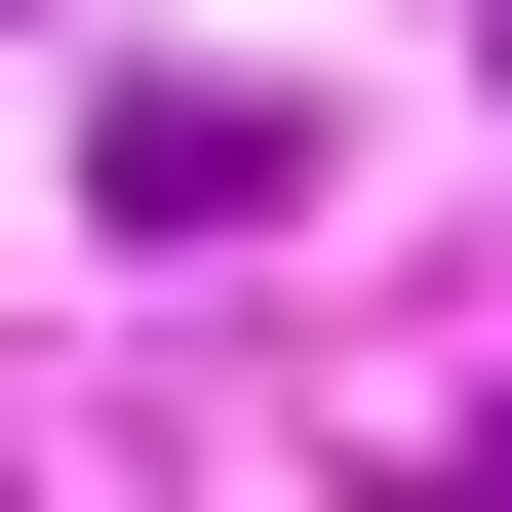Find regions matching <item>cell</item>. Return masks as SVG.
<instances>
[{"instance_id":"cell-1","label":"cell","mask_w":512,"mask_h":512,"mask_svg":"<svg viewBox=\"0 0 512 512\" xmlns=\"http://www.w3.org/2000/svg\"><path fill=\"white\" fill-rule=\"evenodd\" d=\"M276 197V79H79V237H237Z\"/></svg>"},{"instance_id":"cell-2","label":"cell","mask_w":512,"mask_h":512,"mask_svg":"<svg viewBox=\"0 0 512 512\" xmlns=\"http://www.w3.org/2000/svg\"><path fill=\"white\" fill-rule=\"evenodd\" d=\"M473 40H512V0H473Z\"/></svg>"}]
</instances>
